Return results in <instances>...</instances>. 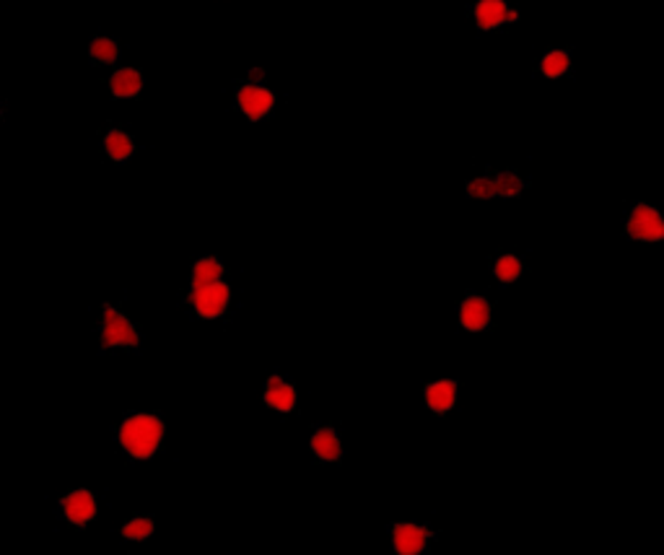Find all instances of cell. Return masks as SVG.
Instances as JSON below:
<instances>
[{"instance_id": "1", "label": "cell", "mask_w": 664, "mask_h": 555, "mask_svg": "<svg viewBox=\"0 0 664 555\" xmlns=\"http://www.w3.org/2000/svg\"><path fill=\"white\" fill-rule=\"evenodd\" d=\"M164 433L166 428L161 424V418L138 413V416L125 418L120 425V444L135 459H151L164 441Z\"/></svg>"}, {"instance_id": "2", "label": "cell", "mask_w": 664, "mask_h": 555, "mask_svg": "<svg viewBox=\"0 0 664 555\" xmlns=\"http://www.w3.org/2000/svg\"><path fill=\"white\" fill-rule=\"evenodd\" d=\"M140 343V335L135 324L117 312L114 307L105 304V322H102V348H135Z\"/></svg>"}, {"instance_id": "3", "label": "cell", "mask_w": 664, "mask_h": 555, "mask_svg": "<svg viewBox=\"0 0 664 555\" xmlns=\"http://www.w3.org/2000/svg\"><path fill=\"white\" fill-rule=\"evenodd\" d=\"M229 301H231V289L221 281L206 286V289H192V293H189L192 309L198 312V317L203 319L221 317L229 309Z\"/></svg>"}, {"instance_id": "4", "label": "cell", "mask_w": 664, "mask_h": 555, "mask_svg": "<svg viewBox=\"0 0 664 555\" xmlns=\"http://www.w3.org/2000/svg\"><path fill=\"white\" fill-rule=\"evenodd\" d=\"M628 237L636 241H664V215L646 203H638L628 215Z\"/></svg>"}, {"instance_id": "5", "label": "cell", "mask_w": 664, "mask_h": 555, "mask_svg": "<svg viewBox=\"0 0 664 555\" xmlns=\"http://www.w3.org/2000/svg\"><path fill=\"white\" fill-rule=\"evenodd\" d=\"M522 187H525V182L517 174L504 172L499 177H485V180L467 182V192L473 198H478V200H488V198H496V195H501V198H517L522 192Z\"/></svg>"}, {"instance_id": "6", "label": "cell", "mask_w": 664, "mask_h": 555, "mask_svg": "<svg viewBox=\"0 0 664 555\" xmlns=\"http://www.w3.org/2000/svg\"><path fill=\"white\" fill-rule=\"evenodd\" d=\"M60 509H63V517L73 527H86L97 517V499L91 491L79 488V491H71L60 499Z\"/></svg>"}, {"instance_id": "7", "label": "cell", "mask_w": 664, "mask_h": 555, "mask_svg": "<svg viewBox=\"0 0 664 555\" xmlns=\"http://www.w3.org/2000/svg\"><path fill=\"white\" fill-rule=\"evenodd\" d=\"M431 529L410 522H398L392 525V545L398 555H421L431 542Z\"/></svg>"}, {"instance_id": "8", "label": "cell", "mask_w": 664, "mask_h": 555, "mask_svg": "<svg viewBox=\"0 0 664 555\" xmlns=\"http://www.w3.org/2000/svg\"><path fill=\"white\" fill-rule=\"evenodd\" d=\"M237 105H240L241 112H244L252 122H257V120H263L267 112L273 109V105H275V94L263 88V86L247 83V86H241L240 94H237Z\"/></svg>"}, {"instance_id": "9", "label": "cell", "mask_w": 664, "mask_h": 555, "mask_svg": "<svg viewBox=\"0 0 664 555\" xmlns=\"http://www.w3.org/2000/svg\"><path fill=\"white\" fill-rule=\"evenodd\" d=\"M519 21V13L514 8L506 5V0H478L475 5V24L483 31L504 27V24H514Z\"/></svg>"}, {"instance_id": "10", "label": "cell", "mask_w": 664, "mask_h": 555, "mask_svg": "<svg viewBox=\"0 0 664 555\" xmlns=\"http://www.w3.org/2000/svg\"><path fill=\"white\" fill-rule=\"evenodd\" d=\"M459 324L470 332H480L491 324V304L483 296H467L459 304Z\"/></svg>"}, {"instance_id": "11", "label": "cell", "mask_w": 664, "mask_h": 555, "mask_svg": "<svg viewBox=\"0 0 664 555\" xmlns=\"http://www.w3.org/2000/svg\"><path fill=\"white\" fill-rule=\"evenodd\" d=\"M425 405H428V410H433V413H450L454 408V402H457V382L454 379H439V382H431L428 387H425Z\"/></svg>"}, {"instance_id": "12", "label": "cell", "mask_w": 664, "mask_h": 555, "mask_svg": "<svg viewBox=\"0 0 664 555\" xmlns=\"http://www.w3.org/2000/svg\"><path fill=\"white\" fill-rule=\"evenodd\" d=\"M265 405L281 413H291L296 408V390L281 376H270L265 382Z\"/></svg>"}, {"instance_id": "13", "label": "cell", "mask_w": 664, "mask_h": 555, "mask_svg": "<svg viewBox=\"0 0 664 555\" xmlns=\"http://www.w3.org/2000/svg\"><path fill=\"white\" fill-rule=\"evenodd\" d=\"M312 451H315V457L322 459V462H338V459H340V454H343L338 433H335L330 425L317 428V431H315V436H312Z\"/></svg>"}, {"instance_id": "14", "label": "cell", "mask_w": 664, "mask_h": 555, "mask_svg": "<svg viewBox=\"0 0 664 555\" xmlns=\"http://www.w3.org/2000/svg\"><path fill=\"white\" fill-rule=\"evenodd\" d=\"M109 88H112L114 97L130 99V97H138V94H140V88H143V76H140L135 68H122V71H117V73L112 76Z\"/></svg>"}, {"instance_id": "15", "label": "cell", "mask_w": 664, "mask_h": 555, "mask_svg": "<svg viewBox=\"0 0 664 555\" xmlns=\"http://www.w3.org/2000/svg\"><path fill=\"white\" fill-rule=\"evenodd\" d=\"M223 275V263L215 257H203L192 267V289H206L211 283H218Z\"/></svg>"}, {"instance_id": "16", "label": "cell", "mask_w": 664, "mask_h": 555, "mask_svg": "<svg viewBox=\"0 0 664 555\" xmlns=\"http://www.w3.org/2000/svg\"><path fill=\"white\" fill-rule=\"evenodd\" d=\"M105 151L112 161H125L133 156L135 143L128 132L122 130H109L105 138Z\"/></svg>"}, {"instance_id": "17", "label": "cell", "mask_w": 664, "mask_h": 555, "mask_svg": "<svg viewBox=\"0 0 664 555\" xmlns=\"http://www.w3.org/2000/svg\"><path fill=\"white\" fill-rule=\"evenodd\" d=\"M568 68H571V57L563 50H553V53H548L540 60V73L545 79H560V76L568 73Z\"/></svg>"}, {"instance_id": "18", "label": "cell", "mask_w": 664, "mask_h": 555, "mask_svg": "<svg viewBox=\"0 0 664 555\" xmlns=\"http://www.w3.org/2000/svg\"><path fill=\"white\" fill-rule=\"evenodd\" d=\"M522 273H525V265H522L519 257H514V255H504V257H499L496 265H493V275L501 283H514Z\"/></svg>"}, {"instance_id": "19", "label": "cell", "mask_w": 664, "mask_h": 555, "mask_svg": "<svg viewBox=\"0 0 664 555\" xmlns=\"http://www.w3.org/2000/svg\"><path fill=\"white\" fill-rule=\"evenodd\" d=\"M88 53H91V60H94V63H99V65H109V63H114V60H117L120 47H117V42H114V39H109V37H99V39H94V42H91Z\"/></svg>"}, {"instance_id": "20", "label": "cell", "mask_w": 664, "mask_h": 555, "mask_svg": "<svg viewBox=\"0 0 664 555\" xmlns=\"http://www.w3.org/2000/svg\"><path fill=\"white\" fill-rule=\"evenodd\" d=\"M151 534H154V522L148 517H135L122 527L125 540H148Z\"/></svg>"}]
</instances>
